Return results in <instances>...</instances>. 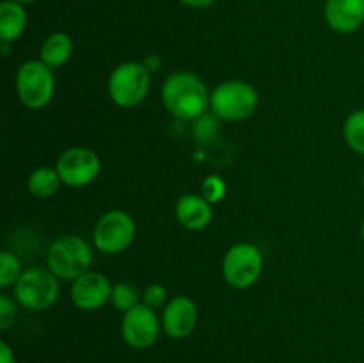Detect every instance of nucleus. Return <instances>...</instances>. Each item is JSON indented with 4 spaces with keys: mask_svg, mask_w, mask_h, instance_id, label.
<instances>
[{
    "mask_svg": "<svg viewBox=\"0 0 364 363\" xmlns=\"http://www.w3.org/2000/svg\"><path fill=\"white\" fill-rule=\"evenodd\" d=\"M258 91L245 80H224L210 93V109L223 121H242L256 112Z\"/></svg>",
    "mask_w": 364,
    "mask_h": 363,
    "instance_id": "obj_3",
    "label": "nucleus"
},
{
    "mask_svg": "<svg viewBox=\"0 0 364 363\" xmlns=\"http://www.w3.org/2000/svg\"><path fill=\"white\" fill-rule=\"evenodd\" d=\"M21 263L18 256L11 251L0 253V287L9 288L16 285L21 276Z\"/></svg>",
    "mask_w": 364,
    "mask_h": 363,
    "instance_id": "obj_20",
    "label": "nucleus"
},
{
    "mask_svg": "<svg viewBox=\"0 0 364 363\" xmlns=\"http://www.w3.org/2000/svg\"><path fill=\"white\" fill-rule=\"evenodd\" d=\"M71 53H73V41L70 36L66 32H53L43 41L41 48H39V60L55 70L70 60Z\"/></svg>",
    "mask_w": 364,
    "mask_h": 363,
    "instance_id": "obj_16",
    "label": "nucleus"
},
{
    "mask_svg": "<svg viewBox=\"0 0 364 363\" xmlns=\"http://www.w3.org/2000/svg\"><path fill=\"white\" fill-rule=\"evenodd\" d=\"M162 102L167 112L181 121H196L210 107V93L205 82L194 73L178 71L162 85Z\"/></svg>",
    "mask_w": 364,
    "mask_h": 363,
    "instance_id": "obj_1",
    "label": "nucleus"
},
{
    "mask_svg": "<svg viewBox=\"0 0 364 363\" xmlns=\"http://www.w3.org/2000/svg\"><path fill=\"white\" fill-rule=\"evenodd\" d=\"M180 2H183L185 6L188 7H196V9H203V7H208L212 6L215 0H180Z\"/></svg>",
    "mask_w": 364,
    "mask_h": 363,
    "instance_id": "obj_26",
    "label": "nucleus"
},
{
    "mask_svg": "<svg viewBox=\"0 0 364 363\" xmlns=\"http://www.w3.org/2000/svg\"><path fill=\"white\" fill-rule=\"evenodd\" d=\"M343 135L352 152L364 155V109L354 110L345 120Z\"/></svg>",
    "mask_w": 364,
    "mask_h": 363,
    "instance_id": "obj_18",
    "label": "nucleus"
},
{
    "mask_svg": "<svg viewBox=\"0 0 364 363\" xmlns=\"http://www.w3.org/2000/svg\"><path fill=\"white\" fill-rule=\"evenodd\" d=\"M176 217L187 230L198 231L210 224L213 217L212 203L199 194H185L176 203Z\"/></svg>",
    "mask_w": 364,
    "mask_h": 363,
    "instance_id": "obj_14",
    "label": "nucleus"
},
{
    "mask_svg": "<svg viewBox=\"0 0 364 363\" xmlns=\"http://www.w3.org/2000/svg\"><path fill=\"white\" fill-rule=\"evenodd\" d=\"M16 93L25 107L32 110L43 109L55 93V78L52 68L43 60H25L16 71Z\"/></svg>",
    "mask_w": 364,
    "mask_h": 363,
    "instance_id": "obj_5",
    "label": "nucleus"
},
{
    "mask_svg": "<svg viewBox=\"0 0 364 363\" xmlns=\"http://www.w3.org/2000/svg\"><path fill=\"white\" fill-rule=\"evenodd\" d=\"M59 278L50 269H34L23 270L20 280L14 285V298L23 308L43 312L55 305L59 298Z\"/></svg>",
    "mask_w": 364,
    "mask_h": 363,
    "instance_id": "obj_6",
    "label": "nucleus"
},
{
    "mask_svg": "<svg viewBox=\"0 0 364 363\" xmlns=\"http://www.w3.org/2000/svg\"><path fill=\"white\" fill-rule=\"evenodd\" d=\"M135 238V221L123 210L103 214L92 231V242L103 255H117L130 248Z\"/></svg>",
    "mask_w": 364,
    "mask_h": 363,
    "instance_id": "obj_8",
    "label": "nucleus"
},
{
    "mask_svg": "<svg viewBox=\"0 0 364 363\" xmlns=\"http://www.w3.org/2000/svg\"><path fill=\"white\" fill-rule=\"evenodd\" d=\"M224 194H226V182L219 174H210L205 178L201 185V196L208 203L215 205V203L223 201Z\"/></svg>",
    "mask_w": 364,
    "mask_h": 363,
    "instance_id": "obj_21",
    "label": "nucleus"
},
{
    "mask_svg": "<svg viewBox=\"0 0 364 363\" xmlns=\"http://www.w3.org/2000/svg\"><path fill=\"white\" fill-rule=\"evenodd\" d=\"M46 265L59 280L75 281L91 269L92 249L78 235H63L50 244Z\"/></svg>",
    "mask_w": 364,
    "mask_h": 363,
    "instance_id": "obj_2",
    "label": "nucleus"
},
{
    "mask_svg": "<svg viewBox=\"0 0 364 363\" xmlns=\"http://www.w3.org/2000/svg\"><path fill=\"white\" fill-rule=\"evenodd\" d=\"M14 317H16V310H14V302L11 301L9 295H0V330L6 331L7 327L13 324Z\"/></svg>",
    "mask_w": 364,
    "mask_h": 363,
    "instance_id": "obj_24",
    "label": "nucleus"
},
{
    "mask_svg": "<svg viewBox=\"0 0 364 363\" xmlns=\"http://www.w3.org/2000/svg\"><path fill=\"white\" fill-rule=\"evenodd\" d=\"M151 85L149 70L144 63H121L109 77V96L117 107H137L146 100Z\"/></svg>",
    "mask_w": 364,
    "mask_h": 363,
    "instance_id": "obj_4",
    "label": "nucleus"
},
{
    "mask_svg": "<svg viewBox=\"0 0 364 363\" xmlns=\"http://www.w3.org/2000/svg\"><path fill=\"white\" fill-rule=\"evenodd\" d=\"M326 20L340 34L355 32L364 23V0H327Z\"/></svg>",
    "mask_w": 364,
    "mask_h": 363,
    "instance_id": "obj_13",
    "label": "nucleus"
},
{
    "mask_svg": "<svg viewBox=\"0 0 364 363\" xmlns=\"http://www.w3.org/2000/svg\"><path fill=\"white\" fill-rule=\"evenodd\" d=\"M160 327H162V320L156 315V310L142 302L123 313V320H121L123 340L134 349H149L155 345L159 340Z\"/></svg>",
    "mask_w": 364,
    "mask_h": 363,
    "instance_id": "obj_10",
    "label": "nucleus"
},
{
    "mask_svg": "<svg viewBox=\"0 0 364 363\" xmlns=\"http://www.w3.org/2000/svg\"><path fill=\"white\" fill-rule=\"evenodd\" d=\"M167 290L164 285H149L148 288L144 290L142 294V305L149 306V308L156 310V308H162V306L167 305Z\"/></svg>",
    "mask_w": 364,
    "mask_h": 363,
    "instance_id": "obj_23",
    "label": "nucleus"
},
{
    "mask_svg": "<svg viewBox=\"0 0 364 363\" xmlns=\"http://www.w3.org/2000/svg\"><path fill=\"white\" fill-rule=\"evenodd\" d=\"M55 169L63 180V185L80 189L98 178L102 162L92 149L77 146V148H70L60 153Z\"/></svg>",
    "mask_w": 364,
    "mask_h": 363,
    "instance_id": "obj_9",
    "label": "nucleus"
},
{
    "mask_svg": "<svg viewBox=\"0 0 364 363\" xmlns=\"http://www.w3.org/2000/svg\"><path fill=\"white\" fill-rule=\"evenodd\" d=\"M219 117H212L208 114H203L199 120H196L194 125V135L198 141H206V139H212L217 134V125H219Z\"/></svg>",
    "mask_w": 364,
    "mask_h": 363,
    "instance_id": "obj_22",
    "label": "nucleus"
},
{
    "mask_svg": "<svg viewBox=\"0 0 364 363\" xmlns=\"http://www.w3.org/2000/svg\"><path fill=\"white\" fill-rule=\"evenodd\" d=\"M13 2H18V4H32V2H38V0H13Z\"/></svg>",
    "mask_w": 364,
    "mask_h": 363,
    "instance_id": "obj_27",
    "label": "nucleus"
},
{
    "mask_svg": "<svg viewBox=\"0 0 364 363\" xmlns=\"http://www.w3.org/2000/svg\"><path fill=\"white\" fill-rule=\"evenodd\" d=\"M361 235H363V241H364V223H363V226H361Z\"/></svg>",
    "mask_w": 364,
    "mask_h": 363,
    "instance_id": "obj_28",
    "label": "nucleus"
},
{
    "mask_svg": "<svg viewBox=\"0 0 364 363\" xmlns=\"http://www.w3.org/2000/svg\"><path fill=\"white\" fill-rule=\"evenodd\" d=\"M363 185H364V177H363Z\"/></svg>",
    "mask_w": 364,
    "mask_h": 363,
    "instance_id": "obj_29",
    "label": "nucleus"
},
{
    "mask_svg": "<svg viewBox=\"0 0 364 363\" xmlns=\"http://www.w3.org/2000/svg\"><path fill=\"white\" fill-rule=\"evenodd\" d=\"M60 184H63V180H60L55 167H48V166H43V167H38V169H34L27 180V187L28 191H31V194L39 199L52 198V196L59 191Z\"/></svg>",
    "mask_w": 364,
    "mask_h": 363,
    "instance_id": "obj_17",
    "label": "nucleus"
},
{
    "mask_svg": "<svg viewBox=\"0 0 364 363\" xmlns=\"http://www.w3.org/2000/svg\"><path fill=\"white\" fill-rule=\"evenodd\" d=\"M0 363H16L14 359V351L7 342H0Z\"/></svg>",
    "mask_w": 364,
    "mask_h": 363,
    "instance_id": "obj_25",
    "label": "nucleus"
},
{
    "mask_svg": "<svg viewBox=\"0 0 364 363\" xmlns=\"http://www.w3.org/2000/svg\"><path fill=\"white\" fill-rule=\"evenodd\" d=\"M110 302L116 310L127 313L128 310L135 308L137 305H141V294H139L137 288L130 283H117L114 285L112 295H110Z\"/></svg>",
    "mask_w": 364,
    "mask_h": 363,
    "instance_id": "obj_19",
    "label": "nucleus"
},
{
    "mask_svg": "<svg viewBox=\"0 0 364 363\" xmlns=\"http://www.w3.org/2000/svg\"><path fill=\"white\" fill-rule=\"evenodd\" d=\"M198 324V306L187 295H176L164 306L162 327L174 340L187 338Z\"/></svg>",
    "mask_w": 364,
    "mask_h": 363,
    "instance_id": "obj_12",
    "label": "nucleus"
},
{
    "mask_svg": "<svg viewBox=\"0 0 364 363\" xmlns=\"http://www.w3.org/2000/svg\"><path fill=\"white\" fill-rule=\"evenodd\" d=\"M27 27V13L23 6L13 0L0 4V39L2 43H13L23 34Z\"/></svg>",
    "mask_w": 364,
    "mask_h": 363,
    "instance_id": "obj_15",
    "label": "nucleus"
},
{
    "mask_svg": "<svg viewBox=\"0 0 364 363\" xmlns=\"http://www.w3.org/2000/svg\"><path fill=\"white\" fill-rule=\"evenodd\" d=\"M112 288L109 278L95 273V270H89L77 278L71 285V301L84 312H96L110 301Z\"/></svg>",
    "mask_w": 364,
    "mask_h": 363,
    "instance_id": "obj_11",
    "label": "nucleus"
},
{
    "mask_svg": "<svg viewBox=\"0 0 364 363\" xmlns=\"http://www.w3.org/2000/svg\"><path fill=\"white\" fill-rule=\"evenodd\" d=\"M263 269L262 251L251 242H240L228 249L223 260L224 280L230 287L244 288L252 287L258 281Z\"/></svg>",
    "mask_w": 364,
    "mask_h": 363,
    "instance_id": "obj_7",
    "label": "nucleus"
}]
</instances>
